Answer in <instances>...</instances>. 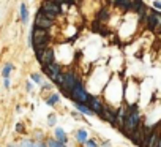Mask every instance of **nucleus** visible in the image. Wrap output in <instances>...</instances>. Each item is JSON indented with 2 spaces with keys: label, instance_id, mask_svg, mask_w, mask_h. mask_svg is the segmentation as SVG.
<instances>
[{
  "label": "nucleus",
  "instance_id": "obj_1",
  "mask_svg": "<svg viewBox=\"0 0 161 147\" xmlns=\"http://www.w3.org/2000/svg\"><path fill=\"white\" fill-rule=\"evenodd\" d=\"M144 122V117L141 114V109H139V105L134 103V105H130L128 106V114H126V119L123 122V127L120 130L122 135H125L128 138L130 133H133L137 127Z\"/></svg>",
  "mask_w": 161,
  "mask_h": 147
},
{
  "label": "nucleus",
  "instance_id": "obj_2",
  "mask_svg": "<svg viewBox=\"0 0 161 147\" xmlns=\"http://www.w3.org/2000/svg\"><path fill=\"white\" fill-rule=\"evenodd\" d=\"M92 93L88 92V89L85 87V82L84 79H81L70 92H68L66 98L71 101H78V103H82V105H88V100H90Z\"/></svg>",
  "mask_w": 161,
  "mask_h": 147
},
{
  "label": "nucleus",
  "instance_id": "obj_3",
  "mask_svg": "<svg viewBox=\"0 0 161 147\" xmlns=\"http://www.w3.org/2000/svg\"><path fill=\"white\" fill-rule=\"evenodd\" d=\"M32 37V47H49L52 37L49 33V30L44 29H38V27H32V32L29 33Z\"/></svg>",
  "mask_w": 161,
  "mask_h": 147
},
{
  "label": "nucleus",
  "instance_id": "obj_4",
  "mask_svg": "<svg viewBox=\"0 0 161 147\" xmlns=\"http://www.w3.org/2000/svg\"><path fill=\"white\" fill-rule=\"evenodd\" d=\"M41 71L44 76H48L51 79V82H54L57 79L59 75L63 73V65L59 63V62H54V63H48V65H43L41 66Z\"/></svg>",
  "mask_w": 161,
  "mask_h": 147
},
{
  "label": "nucleus",
  "instance_id": "obj_5",
  "mask_svg": "<svg viewBox=\"0 0 161 147\" xmlns=\"http://www.w3.org/2000/svg\"><path fill=\"white\" fill-rule=\"evenodd\" d=\"M100 119H101L103 122H106V124H109L112 128H116V122H117V109L104 103L103 114H101V117H100Z\"/></svg>",
  "mask_w": 161,
  "mask_h": 147
},
{
  "label": "nucleus",
  "instance_id": "obj_6",
  "mask_svg": "<svg viewBox=\"0 0 161 147\" xmlns=\"http://www.w3.org/2000/svg\"><path fill=\"white\" fill-rule=\"evenodd\" d=\"M54 26H55V22H54V21H51L49 17H46V16L43 14V11L38 8L36 16H35V22H33V27L44 29V30H51Z\"/></svg>",
  "mask_w": 161,
  "mask_h": 147
},
{
  "label": "nucleus",
  "instance_id": "obj_7",
  "mask_svg": "<svg viewBox=\"0 0 161 147\" xmlns=\"http://www.w3.org/2000/svg\"><path fill=\"white\" fill-rule=\"evenodd\" d=\"M88 106H90L92 111H93L95 117H101L103 108H104V101H103V98L100 95H92L90 100H88Z\"/></svg>",
  "mask_w": 161,
  "mask_h": 147
},
{
  "label": "nucleus",
  "instance_id": "obj_8",
  "mask_svg": "<svg viewBox=\"0 0 161 147\" xmlns=\"http://www.w3.org/2000/svg\"><path fill=\"white\" fill-rule=\"evenodd\" d=\"M40 8H41L43 11H48V13L55 14L57 17H59V16H62V13H60V5H57V3L51 2V0H43L41 5H40Z\"/></svg>",
  "mask_w": 161,
  "mask_h": 147
},
{
  "label": "nucleus",
  "instance_id": "obj_9",
  "mask_svg": "<svg viewBox=\"0 0 161 147\" xmlns=\"http://www.w3.org/2000/svg\"><path fill=\"white\" fill-rule=\"evenodd\" d=\"M74 141H76V144L78 145H81V147H84V144L87 142V139H88V130H85V128H78V130H74Z\"/></svg>",
  "mask_w": 161,
  "mask_h": 147
},
{
  "label": "nucleus",
  "instance_id": "obj_10",
  "mask_svg": "<svg viewBox=\"0 0 161 147\" xmlns=\"http://www.w3.org/2000/svg\"><path fill=\"white\" fill-rule=\"evenodd\" d=\"M60 101H62V93L59 92H52L48 96H44V103L51 108H55L57 105H60Z\"/></svg>",
  "mask_w": 161,
  "mask_h": 147
},
{
  "label": "nucleus",
  "instance_id": "obj_11",
  "mask_svg": "<svg viewBox=\"0 0 161 147\" xmlns=\"http://www.w3.org/2000/svg\"><path fill=\"white\" fill-rule=\"evenodd\" d=\"M71 103H73V108H74L78 112H81L84 117H95L93 111L90 109L88 105H82V103H78V101H71Z\"/></svg>",
  "mask_w": 161,
  "mask_h": 147
},
{
  "label": "nucleus",
  "instance_id": "obj_12",
  "mask_svg": "<svg viewBox=\"0 0 161 147\" xmlns=\"http://www.w3.org/2000/svg\"><path fill=\"white\" fill-rule=\"evenodd\" d=\"M109 17H111V7L103 5L101 8H98V11H97V21H100L101 24H104V22L109 21Z\"/></svg>",
  "mask_w": 161,
  "mask_h": 147
},
{
  "label": "nucleus",
  "instance_id": "obj_13",
  "mask_svg": "<svg viewBox=\"0 0 161 147\" xmlns=\"http://www.w3.org/2000/svg\"><path fill=\"white\" fill-rule=\"evenodd\" d=\"M54 138H55L59 142L66 144V145H68V141H70V138H68L66 131H65L62 127H55V128H54Z\"/></svg>",
  "mask_w": 161,
  "mask_h": 147
},
{
  "label": "nucleus",
  "instance_id": "obj_14",
  "mask_svg": "<svg viewBox=\"0 0 161 147\" xmlns=\"http://www.w3.org/2000/svg\"><path fill=\"white\" fill-rule=\"evenodd\" d=\"M131 3H133V0H119L114 8H117L119 11H123V13H128L131 11Z\"/></svg>",
  "mask_w": 161,
  "mask_h": 147
},
{
  "label": "nucleus",
  "instance_id": "obj_15",
  "mask_svg": "<svg viewBox=\"0 0 161 147\" xmlns=\"http://www.w3.org/2000/svg\"><path fill=\"white\" fill-rule=\"evenodd\" d=\"M19 14H21L22 24H27V22H29V10H27V5H26V3H21V7H19Z\"/></svg>",
  "mask_w": 161,
  "mask_h": 147
},
{
  "label": "nucleus",
  "instance_id": "obj_16",
  "mask_svg": "<svg viewBox=\"0 0 161 147\" xmlns=\"http://www.w3.org/2000/svg\"><path fill=\"white\" fill-rule=\"evenodd\" d=\"M145 7V3H144V0H133V3H131V11L130 13H137L141 8H144Z\"/></svg>",
  "mask_w": 161,
  "mask_h": 147
},
{
  "label": "nucleus",
  "instance_id": "obj_17",
  "mask_svg": "<svg viewBox=\"0 0 161 147\" xmlns=\"http://www.w3.org/2000/svg\"><path fill=\"white\" fill-rule=\"evenodd\" d=\"M46 122H48V127H57V114L55 112H49L48 117H46Z\"/></svg>",
  "mask_w": 161,
  "mask_h": 147
},
{
  "label": "nucleus",
  "instance_id": "obj_18",
  "mask_svg": "<svg viewBox=\"0 0 161 147\" xmlns=\"http://www.w3.org/2000/svg\"><path fill=\"white\" fill-rule=\"evenodd\" d=\"M30 81L36 86H41L44 81H43V75L41 73H30Z\"/></svg>",
  "mask_w": 161,
  "mask_h": 147
},
{
  "label": "nucleus",
  "instance_id": "obj_19",
  "mask_svg": "<svg viewBox=\"0 0 161 147\" xmlns=\"http://www.w3.org/2000/svg\"><path fill=\"white\" fill-rule=\"evenodd\" d=\"M13 70H14V65H13V63H7V65L3 66V70H2V76H3V79H8V78H10V75H11Z\"/></svg>",
  "mask_w": 161,
  "mask_h": 147
},
{
  "label": "nucleus",
  "instance_id": "obj_20",
  "mask_svg": "<svg viewBox=\"0 0 161 147\" xmlns=\"http://www.w3.org/2000/svg\"><path fill=\"white\" fill-rule=\"evenodd\" d=\"M84 147H100V142L97 138H88L87 142L84 144Z\"/></svg>",
  "mask_w": 161,
  "mask_h": 147
},
{
  "label": "nucleus",
  "instance_id": "obj_21",
  "mask_svg": "<svg viewBox=\"0 0 161 147\" xmlns=\"http://www.w3.org/2000/svg\"><path fill=\"white\" fill-rule=\"evenodd\" d=\"M40 87H41V93H44V92H51L55 86H54V84H51V82H43Z\"/></svg>",
  "mask_w": 161,
  "mask_h": 147
},
{
  "label": "nucleus",
  "instance_id": "obj_22",
  "mask_svg": "<svg viewBox=\"0 0 161 147\" xmlns=\"http://www.w3.org/2000/svg\"><path fill=\"white\" fill-rule=\"evenodd\" d=\"M16 133H19V135H24L26 133V127H24L22 122H17V124H16Z\"/></svg>",
  "mask_w": 161,
  "mask_h": 147
},
{
  "label": "nucleus",
  "instance_id": "obj_23",
  "mask_svg": "<svg viewBox=\"0 0 161 147\" xmlns=\"http://www.w3.org/2000/svg\"><path fill=\"white\" fill-rule=\"evenodd\" d=\"M71 117H73V119H78V120H85V117H84L81 112H78V111H71Z\"/></svg>",
  "mask_w": 161,
  "mask_h": 147
},
{
  "label": "nucleus",
  "instance_id": "obj_24",
  "mask_svg": "<svg viewBox=\"0 0 161 147\" xmlns=\"http://www.w3.org/2000/svg\"><path fill=\"white\" fill-rule=\"evenodd\" d=\"M152 7H153L155 11H159V13H161V2H159V0H153V2H152Z\"/></svg>",
  "mask_w": 161,
  "mask_h": 147
},
{
  "label": "nucleus",
  "instance_id": "obj_25",
  "mask_svg": "<svg viewBox=\"0 0 161 147\" xmlns=\"http://www.w3.org/2000/svg\"><path fill=\"white\" fill-rule=\"evenodd\" d=\"M100 147H112V142L109 139H100Z\"/></svg>",
  "mask_w": 161,
  "mask_h": 147
},
{
  "label": "nucleus",
  "instance_id": "obj_26",
  "mask_svg": "<svg viewBox=\"0 0 161 147\" xmlns=\"http://www.w3.org/2000/svg\"><path fill=\"white\" fill-rule=\"evenodd\" d=\"M26 90H27V92H33V82H32V81H27V82H26Z\"/></svg>",
  "mask_w": 161,
  "mask_h": 147
},
{
  "label": "nucleus",
  "instance_id": "obj_27",
  "mask_svg": "<svg viewBox=\"0 0 161 147\" xmlns=\"http://www.w3.org/2000/svg\"><path fill=\"white\" fill-rule=\"evenodd\" d=\"M117 2H119V0H107V2H106V3H107V7H111V8H114V7H116V3H117Z\"/></svg>",
  "mask_w": 161,
  "mask_h": 147
},
{
  "label": "nucleus",
  "instance_id": "obj_28",
  "mask_svg": "<svg viewBox=\"0 0 161 147\" xmlns=\"http://www.w3.org/2000/svg\"><path fill=\"white\" fill-rule=\"evenodd\" d=\"M10 86H11L10 78H8V79H3V87H5V89H10Z\"/></svg>",
  "mask_w": 161,
  "mask_h": 147
},
{
  "label": "nucleus",
  "instance_id": "obj_29",
  "mask_svg": "<svg viewBox=\"0 0 161 147\" xmlns=\"http://www.w3.org/2000/svg\"><path fill=\"white\" fill-rule=\"evenodd\" d=\"M51 2H54V3H57V5H60V3H63V0H51Z\"/></svg>",
  "mask_w": 161,
  "mask_h": 147
},
{
  "label": "nucleus",
  "instance_id": "obj_30",
  "mask_svg": "<svg viewBox=\"0 0 161 147\" xmlns=\"http://www.w3.org/2000/svg\"><path fill=\"white\" fill-rule=\"evenodd\" d=\"M7 147H19V144H8Z\"/></svg>",
  "mask_w": 161,
  "mask_h": 147
},
{
  "label": "nucleus",
  "instance_id": "obj_31",
  "mask_svg": "<svg viewBox=\"0 0 161 147\" xmlns=\"http://www.w3.org/2000/svg\"><path fill=\"white\" fill-rule=\"evenodd\" d=\"M76 2H78V3H81V2H82V0H76Z\"/></svg>",
  "mask_w": 161,
  "mask_h": 147
},
{
  "label": "nucleus",
  "instance_id": "obj_32",
  "mask_svg": "<svg viewBox=\"0 0 161 147\" xmlns=\"http://www.w3.org/2000/svg\"><path fill=\"white\" fill-rule=\"evenodd\" d=\"M106 2H107V0H106Z\"/></svg>",
  "mask_w": 161,
  "mask_h": 147
},
{
  "label": "nucleus",
  "instance_id": "obj_33",
  "mask_svg": "<svg viewBox=\"0 0 161 147\" xmlns=\"http://www.w3.org/2000/svg\"><path fill=\"white\" fill-rule=\"evenodd\" d=\"M76 3H78V2H76Z\"/></svg>",
  "mask_w": 161,
  "mask_h": 147
}]
</instances>
